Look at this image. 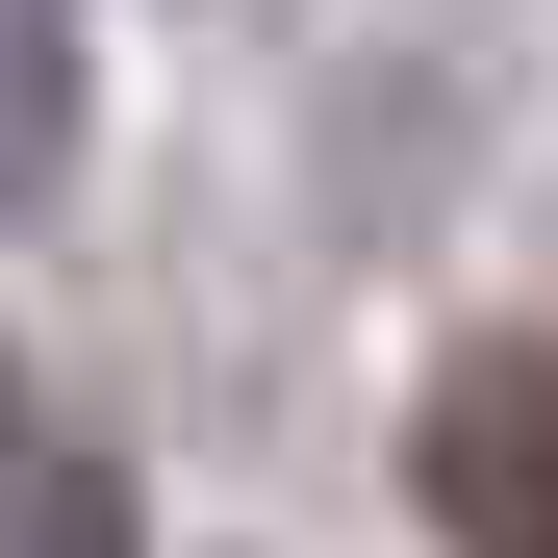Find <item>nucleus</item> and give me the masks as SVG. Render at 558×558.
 <instances>
[{
  "mask_svg": "<svg viewBox=\"0 0 558 558\" xmlns=\"http://www.w3.org/2000/svg\"><path fill=\"white\" fill-rule=\"evenodd\" d=\"M26 533H51V558H128V483H51Z\"/></svg>",
  "mask_w": 558,
  "mask_h": 558,
  "instance_id": "nucleus-3",
  "label": "nucleus"
},
{
  "mask_svg": "<svg viewBox=\"0 0 558 558\" xmlns=\"http://www.w3.org/2000/svg\"><path fill=\"white\" fill-rule=\"evenodd\" d=\"M0 508H26V381H0Z\"/></svg>",
  "mask_w": 558,
  "mask_h": 558,
  "instance_id": "nucleus-4",
  "label": "nucleus"
},
{
  "mask_svg": "<svg viewBox=\"0 0 558 558\" xmlns=\"http://www.w3.org/2000/svg\"><path fill=\"white\" fill-rule=\"evenodd\" d=\"M407 483H432L457 558H558V355H533V330H483V355L407 407Z\"/></svg>",
  "mask_w": 558,
  "mask_h": 558,
  "instance_id": "nucleus-1",
  "label": "nucleus"
},
{
  "mask_svg": "<svg viewBox=\"0 0 558 558\" xmlns=\"http://www.w3.org/2000/svg\"><path fill=\"white\" fill-rule=\"evenodd\" d=\"M51 128H76V102H51V0H0V204L51 178Z\"/></svg>",
  "mask_w": 558,
  "mask_h": 558,
  "instance_id": "nucleus-2",
  "label": "nucleus"
}]
</instances>
